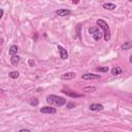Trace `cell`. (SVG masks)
<instances>
[{"instance_id": "6da1fadb", "label": "cell", "mask_w": 132, "mask_h": 132, "mask_svg": "<svg viewBox=\"0 0 132 132\" xmlns=\"http://www.w3.org/2000/svg\"><path fill=\"white\" fill-rule=\"evenodd\" d=\"M46 102L48 104H54V105L60 107V106H63V105L66 104V99L64 97L51 94V95H47L46 96Z\"/></svg>"}, {"instance_id": "7a4b0ae2", "label": "cell", "mask_w": 132, "mask_h": 132, "mask_svg": "<svg viewBox=\"0 0 132 132\" xmlns=\"http://www.w3.org/2000/svg\"><path fill=\"white\" fill-rule=\"evenodd\" d=\"M96 24H97V26H98L99 28H101V29H102V32H103V38H104V40H105V41H108V40L110 39V37H111V33H110V29H109V27H108L107 23H106L104 20L99 19V20H97V21H96Z\"/></svg>"}, {"instance_id": "3957f363", "label": "cell", "mask_w": 132, "mask_h": 132, "mask_svg": "<svg viewBox=\"0 0 132 132\" xmlns=\"http://www.w3.org/2000/svg\"><path fill=\"white\" fill-rule=\"evenodd\" d=\"M82 79H100L101 78V75L100 74H95V73H91V72H86L84 74H81L80 76Z\"/></svg>"}, {"instance_id": "277c9868", "label": "cell", "mask_w": 132, "mask_h": 132, "mask_svg": "<svg viewBox=\"0 0 132 132\" xmlns=\"http://www.w3.org/2000/svg\"><path fill=\"white\" fill-rule=\"evenodd\" d=\"M39 111L41 113H48V114H52V113H56L57 112V109L56 107H53L51 105H46V106H43L39 109Z\"/></svg>"}, {"instance_id": "5b68a950", "label": "cell", "mask_w": 132, "mask_h": 132, "mask_svg": "<svg viewBox=\"0 0 132 132\" xmlns=\"http://www.w3.org/2000/svg\"><path fill=\"white\" fill-rule=\"evenodd\" d=\"M75 76H76L75 72L69 71V72H65L64 74H62L61 75V79H63V80H70V79H73Z\"/></svg>"}, {"instance_id": "8992f818", "label": "cell", "mask_w": 132, "mask_h": 132, "mask_svg": "<svg viewBox=\"0 0 132 132\" xmlns=\"http://www.w3.org/2000/svg\"><path fill=\"white\" fill-rule=\"evenodd\" d=\"M58 50H59V54H60V58L63 59V60H66L68 58V53L66 51V48L62 45H58Z\"/></svg>"}, {"instance_id": "52a82bcc", "label": "cell", "mask_w": 132, "mask_h": 132, "mask_svg": "<svg viewBox=\"0 0 132 132\" xmlns=\"http://www.w3.org/2000/svg\"><path fill=\"white\" fill-rule=\"evenodd\" d=\"M89 109L92 110V111H100V110L104 109V106L100 103H92V104H90Z\"/></svg>"}, {"instance_id": "ba28073f", "label": "cell", "mask_w": 132, "mask_h": 132, "mask_svg": "<svg viewBox=\"0 0 132 132\" xmlns=\"http://www.w3.org/2000/svg\"><path fill=\"white\" fill-rule=\"evenodd\" d=\"M56 13L59 15V16H68L71 11L69 9H66V8H61V9H58L56 10Z\"/></svg>"}, {"instance_id": "9c48e42d", "label": "cell", "mask_w": 132, "mask_h": 132, "mask_svg": "<svg viewBox=\"0 0 132 132\" xmlns=\"http://www.w3.org/2000/svg\"><path fill=\"white\" fill-rule=\"evenodd\" d=\"M102 7H103L104 9H106V10H114V9L117 8V5H116L114 3H109V2H107V3H103V4H102Z\"/></svg>"}, {"instance_id": "30bf717a", "label": "cell", "mask_w": 132, "mask_h": 132, "mask_svg": "<svg viewBox=\"0 0 132 132\" xmlns=\"http://www.w3.org/2000/svg\"><path fill=\"white\" fill-rule=\"evenodd\" d=\"M19 53V46L18 45H11L8 50V54L10 56H13V55H18Z\"/></svg>"}, {"instance_id": "8fae6325", "label": "cell", "mask_w": 132, "mask_h": 132, "mask_svg": "<svg viewBox=\"0 0 132 132\" xmlns=\"http://www.w3.org/2000/svg\"><path fill=\"white\" fill-rule=\"evenodd\" d=\"M20 60H21V58H20L19 55H13V56H11V58H10V63H11L13 66H16V65L19 64Z\"/></svg>"}, {"instance_id": "7c38bea8", "label": "cell", "mask_w": 132, "mask_h": 132, "mask_svg": "<svg viewBox=\"0 0 132 132\" xmlns=\"http://www.w3.org/2000/svg\"><path fill=\"white\" fill-rule=\"evenodd\" d=\"M62 92H63L64 94H66V95L70 96V97H73V98H79V97H81V95H80V94L73 93V92H69V91H67V90H62Z\"/></svg>"}, {"instance_id": "4fadbf2b", "label": "cell", "mask_w": 132, "mask_h": 132, "mask_svg": "<svg viewBox=\"0 0 132 132\" xmlns=\"http://www.w3.org/2000/svg\"><path fill=\"white\" fill-rule=\"evenodd\" d=\"M132 47V42H130V41H125L122 45H121V50H123V51H128V50H130Z\"/></svg>"}, {"instance_id": "5bb4252c", "label": "cell", "mask_w": 132, "mask_h": 132, "mask_svg": "<svg viewBox=\"0 0 132 132\" xmlns=\"http://www.w3.org/2000/svg\"><path fill=\"white\" fill-rule=\"evenodd\" d=\"M122 72H123V70L119 66H116V67H113L111 69V74L112 75H119V74H122Z\"/></svg>"}, {"instance_id": "9a60e30c", "label": "cell", "mask_w": 132, "mask_h": 132, "mask_svg": "<svg viewBox=\"0 0 132 132\" xmlns=\"http://www.w3.org/2000/svg\"><path fill=\"white\" fill-rule=\"evenodd\" d=\"M102 36H103V32H101V31H98V32H96L95 34H93V38H94V40H96V41H99V40L102 38Z\"/></svg>"}, {"instance_id": "2e32d148", "label": "cell", "mask_w": 132, "mask_h": 132, "mask_svg": "<svg viewBox=\"0 0 132 132\" xmlns=\"http://www.w3.org/2000/svg\"><path fill=\"white\" fill-rule=\"evenodd\" d=\"M19 75H20L19 71H11V72H9V73H8V76H9L10 78H13V79L18 78V77H19Z\"/></svg>"}, {"instance_id": "e0dca14e", "label": "cell", "mask_w": 132, "mask_h": 132, "mask_svg": "<svg viewBox=\"0 0 132 132\" xmlns=\"http://www.w3.org/2000/svg\"><path fill=\"white\" fill-rule=\"evenodd\" d=\"M98 31H100V29H99V27L98 26H95V27H91V28H89V33L90 34H95L96 32H98Z\"/></svg>"}, {"instance_id": "ac0fdd59", "label": "cell", "mask_w": 132, "mask_h": 132, "mask_svg": "<svg viewBox=\"0 0 132 132\" xmlns=\"http://www.w3.org/2000/svg\"><path fill=\"white\" fill-rule=\"evenodd\" d=\"M96 70H97L98 72H107L109 69H108L107 66H104V67H97Z\"/></svg>"}, {"instance_id": "d6986e66", "label": "cell", "mask_w": 132, "mask_h": 132, "mask_svg": "<svg viewBox=\"0 0 132 132\" xmlns=\"http://www.w3.org/2000/svg\"><path fill=\"white\" fill-rule=\"evenodd\" d=\"M82 90L86 91V92H94V91H96V87H94V86H91V87H85Z\"/></svg>"}, {"instance_id": "ffe728a7", "label": "cell", "mask_w": 132, "mask_h": 132, "mask_svg": "<svg viewBox=\"0 0 132 132\" xmlns=\"http://www.w3.org/2000/svg\"><path fill=\"white\" fill-rule=\"evenodd\" d=\"M66 107L69 108V109H71V108L75 107V103H73V102H68V103L66 104Z\"/></svg>"}, {"instance_id": "44dd1931", "label": "cell", "mask_w": 132, "mask_h": 132, "mask_svg": "<svg viewBox=\"0 0 132 132\" xmlns=\"http://www.w3.org/2000/svg\"><path fill=\"white\" fill-rule=\"evenodd\" d=\"M30 104L33 105V106H36V105L38 104V100H37V99H33V100L30 102Z\"/></svg>"}, {"instance_id": "7402d4cb", "label": "cell", "mask_w": 132, "mask_h": 132, "mask_svg": "<svg viewBox=\"0 0 132 132\" xmlns=\"http://www.w3.org/2000/svg\"><path fill=\"white\" fill-rule=\"evenodd\" d=\"M28 63H29V65H30L31 67H33V66L35 65V63H34V61H33V60H29V61H28Z\"/></svg>"}, {"instance_id": "603a6c76", "label": "cell", "mask_w": 132, "mask_h": 132, "mask_svg": "<svg viewBox=\"0 0 132 132\" xmlns=\"http://www.w3.org/2000/svg\"><path fill=\"white\" fill-rule=\"evenodd\" d=\"M3 14H4V10H3V8H1L0 9V19L3 18Z\"/></svg>"}, {"instance_id": "cb8c5ba5", "label": "cell", "mask_w": 132, "mask_h": 132, "mask_svg": "<svg viewBox=\"0 0 132 132\" xmlns=\"http://www.w3.org/2000/svg\"><path fill=\"white\" fill-rule=\"evenodd\" d=\"M19 131H20V132H30L29 129H20Z\"/></svg>"}, {"instance_id": "d4e9b609", "label": "cell", "mask_w": 132, "mask_h": 132, "mask_svg": "<svg viewBox=\"0 0 132 132\" xmlns=\"http://www.w3.org/2000/svg\"><path fill=\"white\" fill-rule=\"evenodd\" d=\"M72 3L73 4H78L79 3V0H72Z\"/></svg>"}, {"instance_id": "484cf974", "label": "cell", "mask_w": 132, "mask_h": 132, "mask_svg": "<svg viewBox=\"0 0 132 132\" xmlns=\"http://www.w3.org/2000/svg\"><path fill=\"white\" fill-rule=\"evenodd\" d=\"M129 61H130V63H131V64H132V55H131V56H130V59H129Z\"/></svg>"}, {"instance_id": "4316f807", "label": "cell", "mask_w": 132, "mask_h": 132, "mask_svg": "<svg viewBox=\"0 0 132 132\" xmlns=\"http://www.w3.org/2000/svg\"><path fill=\"white\" fill-rule=\"evenodd\" d=\"M128 1H129V2H132V0H128Z\"/></svg>"}]
</instances>
